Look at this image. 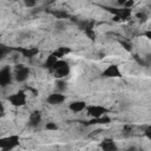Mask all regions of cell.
Here are the masks:
<instances>
[{"label":"cell","instance_id":"cell-12","mask_svg":"<svg viewBox=\"0 0 151 151\" xmlns=\"http://www.w3.org/2000/svg\"><path fill=\"white\" fill-rule=\"evenodd\" d=\"M100 147L103 150H107V151H111V150H116L117 149V145L116 143L112 140V139H105L100 143Z\"/></svg>","mask_w":151,"mask_h":151},{"label":"cell","instance_id":"cell-17","mask_svg":"<svg viewBox=\"0 0 151 151\" xmlns=\"http://www.w3.org/2000/svg\"><path fill=\"white\" fill-rule=\"evenodd\" d=\"M120 44H122V46H123V47H124L126 51H131V50H132V48H131V47H132V46H131V44L125 42V41H122Z\"/></svg>","mask_w":151,"mask_h":151},{"label":"cell","instance_id":"cell-19","mask_svg":"<svg viewBox=\"0 0 151 151\" xmlns=\"http://www.w3.org/2000/svg\"><path fill=\"white\" fill-rule=\"evenodd\" d=\"M127 1H130V0H118V1H117V4H118V5H120V6H125V4H126Z\"/></svg>","mask_w":151,"mask_h":151},{"label":"cell","instance_id":"cell-4","mask_svg":"<svg viewBox=\"0 0 151 151\" xmlns=\"http://www.w3.org/2000/svg\"><path fill=\"white\" fill-rule=\"evenodd\" d=\"M14 79L18 83H25L29 77V68L25 65H17L14 68Z\"/></svg>","mask_w":151,"mask_h":151},{"label":"cell","instance_id":"cell-11","mask_svg":"<svg viewBox=\"0 0 151 151\" xmlns=\"http://www.w3.org/2000/svg\"><path fill=\"white\" fill-rule=\"evenodd\" d=\"M53 31L57 34H60L66 31V22L64 19H57V21L53 25Z\"/></svg>","mask_w":151,"mask_h":151},{"label":"cell","instance_id":"cell-9","mask_svg":"<svg viewBox=\"0 0 151 151\" xmlns=\"http://www.w3.org/2000/svg\"><path fill=\"white\" fill-rule=\"evenodd\" d=\"M86 107H87V104L84 100H73L68 104V109L73 113H80V112L85 111Z\"/></svg>","mask_w":151,"mask_h":151},{"label":"cell","instance_id":"cell-16","mask_svg":"<svg viewBox=\"0 0 151 151\" xmlns=\"http://www.w3.org/2000/svg\"><path fill=\"white\" fill-rule=\"evenodd\" d=\"M136 17H137L142 22H144V21L146 20V18H147L145 12H139V13H137V14H136Z\"/></svg>","mask_w":151,"mask_h":151},{"label":"cell","instance_id":"cell-14","mask_svg":"<svg viewBox=\"0 0 151 151\" xmlns=\"http://www.w3.org/2000/svg\"><path fill=\"white\" fill-rule=\"evenodd\" d=\"M22 1H24V5L28 8H33L38 4V0H22Z\"/></svg>","mask_w":151,"mask_h":151},{"label":"cell","instance_id":"cell-8","mask_svg":"<svg viewBox=\"0 0 151 151\" xmlns=\"http://www.w3.org/2000/svg\"><path fill=\"white\" fill-rule=\"evenodd\" d=\"M66 100V96L63 93V92H53V93H51V94H48L47 96V98H46V101L50 104V105H60V104H63L64 101Z\"/></svg>","mask_w":151,"mask_h":151},{"label":"cell","instance_id":"cell-15","mask_svg":"<svg viewBox=\"0 0 151 151\" xmlns=\"http://www.w3.org/2000/svg\"><path fill=\"white\" fill-rule=\"evenodd\" d=\"M45 127H46V130H50V131H55V130H58V125L54 124V123H47V124L45 125Z\"/></svg>","mask_w":151,"mask_h":151},{"label":"cell","instance_id":"cell-1","mask_svg":"<svg viewBox=\"0 0 151 151\" xmlns=\"http://www.w3.org/2000/svg\"><path fill=\"white\" fill-rule=\"evenodd\" d=\"M52 71L54 72V76L57 78H65L70 74V66L67 61H65L64 59H58L54 66L52 67Z\"/></svg>","mask_w":151,"mask_h":151},{"label":"cell","instance_id":"cell-13","mask_svg":"<svg viewBox=\"0 0 151 151\" xmlns=\"http://www.w3.org/2000/svg\"><path fill=\"white\" fill-rule=\"evenodd\" d=\"M55 88L58 92H64L67 88V83L64 78H57L55 80Z\"/></svg>","mask_w":151,"mask_h":151},{"label":"cell","instance_id":"cell-18","mask_svg":"<svg viewBox=\"0 0 151 151\" xmlns=\"http://www.w3.org/2000/svg\"><path fill=\"white\" fill-rule=\"evenodd\" d=\"M144 133H145V136H146L149 139H151V125L147 126V127L144 130Z\"/></svg>","mask_w":151,"mask_h":151},{"label":"cell","instance_id":"cell-6","mask_svg":"<svg viewBox=\"0 0 151 151\" xmlns=\"http://www.w3.org/2000/svg\"><path fill=\"white\" fill-rule=\"evenodd\" d=\"M107 109L101 105H90L86 107V112L91 118H100L107 113Z\"/></svg>","mask_w":151,"mask_h":151},{"label":"cell","instance_id":"cell-10","mask_svg":"<svg viewBox=\"0 0 151 151\" xmlns=\"http://www.w3.org/2000/svg\"><path fill=\"white\" fill-rule=\"evenodd\" d=\"M40 122H41V114H40V112L35 111V112H33V113L29 114V118H28V125L29 126L35 127V126H38L40 124Z\"/></svg>","mask_w":151,"mask_h":151},{"label":"cell","instance_id":"cell-2","mask_svg":"<svg viewBox=\"0 0 151 151\" xmlns=\"http://www.w3.org/2000/svg\"><path fill=\"white\" fill-rule=\"evenodd\" d=\"M19 140H20L19 136H17V134H9L8 137H5V138L1 139V142H0V149L2 151L12 150V149H14L19 144Z\"/></svg>","mask_w":151,"mask_h":151},{"label":"cell","instance_id":"cell-5","mask_svg":"<svg viewBox=\"0 0 151 151\" xmlns=\"http://www.w3.org/2000/svg\"><path fill=\"white\" fill-rule=\"evenodd\" d=\"M13 78H14V74L12 73V70L9 66H4L0 70V84L2 87L11 85Z\"/></svg>","mask_w":151,"mask_h":151},{"label":"cell","instance_id":"cell-3","mask_svg":"<svg viewBox=\"0 0 151 151\" xmlns=\"http://www.w3.org/2000/svg\"><path fill=\"white\" fill-rule=\"evenodd\" d=\"M8 103H11V105L13 106H17V107H20V106H24L26 104V100H27V96L24 91H18L15 93H12L8 96L7 98Z\"/></svg>","mask_w":151,"mask_h":151},{"label":"cell","instance_id":"cell-7","mask_svg":"<svg viewBox=\"0 0 151 151\" xmlns=\"http://www.w3.org/2000/svg\"><path fill=\"white\" fill-rule=\"evenodd\" d=\"M101 77H104V78H120L122 71H120L118 65L111 64L101 72Z\"/></svg>","mask_w":151,"mask_h":151},{"label":"cell","instance_id":"cell-20","mask_svg":"<svg viewBox=\"0 0 151 151\" xmlns=\"http://www.w3.org/2000/svg\"><path fill=\"white\" fill-rule=\"evenodd\" d=\"M145 37H146V38H149V39L151 40V31H147V32L145 33Z\"/></svg>","mask_w":151,"mask_h":151}]
</instances>
